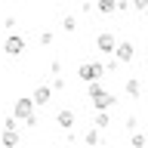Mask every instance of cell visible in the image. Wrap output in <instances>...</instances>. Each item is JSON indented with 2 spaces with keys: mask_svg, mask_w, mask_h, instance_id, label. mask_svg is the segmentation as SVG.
<instances>
[{
  "mask_svg": "<svg viewBox=\"0 0 148 148\" xmlns=\"http://www.w3.org/2000/svg\"><path fill=\"white\" fill-rule=\"evenodd\" d=\"M123 127H127V130H133V133H136V127H139V120L133 117V114H130V117H127V123H123Z\"/></svg>",
  "mask_w": 148,
  "mask_h": 148,
  "instance_id": "obj_21",
  "label": "cell"
},
{
  "mask_svg": "<svg viewBox=\"0 0 148 148\" xmlns=\"http://www.w3.org/2000/svg\"><path fill=\"white\" fill-rule=\"evenodd\" d=\"M92 123H96V130H105L111 123V117H108V111H96V117H92Z\"/></svg>",
  "mask_w": 148,
  "mask_h": 148,
  "instance_id": "obj_13",
  "label": "cell"
},
{
  "mask_svg": "<svg viewBox=\"0 0 148 148\" xmlns=\"http://www.w3.org/2000/svg\"><path fill=\"white\" fill-rule=\"evenodd\" d=\"M123 92H127L130 99H139V96H142V83H139V77H130V80L123 83Z\"/></svg>",
  "mask_w": 148,
  "mask_h": 148,
  "instance_id": "obj_8",
  "label": "cell"
},
{
  "mask_svg": "<svg viewBox=\"0 0 148 148\" xmlns=\"http://www.w3.org/2000/svg\"><path fill=\"white\" fill-rule=\"evenodd\" d=\"M0 142H3V148H16L18 142H22V136H18V133H3Z\"/></svg>",
  "mask_w": 148,
  "mask_h": 148,
  "instance_id": "obj_12",
  "label": "cell"
},
{
  "mask_svg": "<svg viewBox=\"0 0 148 148\" xmlns=\"http://www.w3.org/2000/svg\"><path fill=\"white\" fill-rule=\"evenodd\" d=\"M16 127H18V120L12 117V114H9V117H3V133H18Z\"/></svg>",
  "mask_w": 148,
  "mask_h": 148,
  "instance_id": "obj_17",
  "label": "cell"
},
{
  "mask_svg": "<svg viewBox=\"0 0 148 148\" xmlns=\"http://www.w3.org/2000/svg\"><path fill=\"white\" fill-rule=\"evenodd\" d=\"M53 86H46V83H43V86H37V90H34V96H31V99H34V105H37V108H43V105H49V102H53Z\"/></svg>",
  "mask_w": 148,
  "mask_h": 148,
  "instance_id": "obj_7",
  "label": "cell"
},
{
  "mask_svg": "<svg viewBox=\"0 0 148 148\" xmlns=\"http://www.w3.org/2000/svg\"><path fill=\"white\" fill-rule=\"evenodd\" d=\"M96 12H105V16H108V12H117V3H111V0H102L99 6H96Z\"/></svg>",
  "mask_w": 148,
  "mask_h": 148,
  "instance_id": "obj_16",
  "label": "cell"
},
{
  "mask_svg": "<svg viewBox=\"0 0 148 148\" xmlns=\"http://www.w3.org/2000/svg\"><path fill=\"white\" fill-rule=\"evenodd\" d=\"M25 49H28V43H25V37H18V34H9L6 43H3V53H6L9 59H18Z\"/></svg>",
  "mask_w": 148,
  "mask_h": 148,
  "instance_id": "obj_4",
  "label": "cell"
},
{
  "mask_svg": "<svg viewBox=\"0 0 148 148\" xmlns=\"http://www.w3.org/2000/svg\"><path fill=\"white\" fill-rule=\"evenodd\" d=\"M3 28H9V31H12V28H16V18L6 16V18H3Z\"/></svg>",
  "mask_w": 148,
  "mask_h": 148,
  "instance_id": "obj_24",
  "label": "cell"
},
{
  "mask_svg": "<svg viewBox=\"0 0 148 148\" xmlns=\"http://www.w3.org/2000/svg\"><path fill=\"white\" fill-rule=\"evenodd\" d=\"M102 74H105V65H99V62H86V65H80L77 77H80L86 86H92V83H99V80H102Z\"/></svg>",
  "mask_w": 148,
  "mask_h": 148,
  "instance_id": "obj_1",
  "label": "cell"
},
{
  "mask_svg": "<svg viewBox=\"0 0 148 148\" xmlns=\"http://www.w3.org/2000/svg\"><path fill=\"white\" fill-rule=\"evenodd\" d=\"M133 9H136V12H148V3H145V0H136V3H133Z\"/></svg>",
  "mask_w": 148,
  "mask_h": 148,
  "instance_id": "obj_20",
  "label": "cell"
},
{
  "mask_svg": "<svg viewBox=\"0 0 148 148\" xmlns=\"http://www.w3.org/2000/svg\"><path fill=\"white\" fill-rule=\"evenodd\" d=\"M130 145H133V148H148L145 133H133V136H130Z\"/></svg>",
  "mask_w": 148,
  "mask_h": 148,
  "instance_id": "obj_14",
  "label": "cell"
},
{
  "mask_svg": "<svg viewBox=\"0 0 148 148\" xmlns=\"http://www.w3.org/2000/svg\"><path fill=\"white\" fill-rule=\"evenodd\" d=\"M53 90H65V77H53Z\"/></svg>",
  "mask_w": 148,
  "mask_h": 148,
  "instance_id": "obj_23",
  "label": "cell"
},
{
  "mask_svg": "<svg viewBox=\"0 0 148 148\" xmlns=\"http://www.w3.org/2000/svg\"><path fill=\"white\" fill-rule=\"evenodd\" d=\"M99 142H102V130L90 127V130H86V133H83V145H86V148H96V145H99Z\"/></svg>",
  "mask_w": 148,
  "mask_h": 148,
  "instance_id": "obj_9",
  "label": "cell"
},
{
  "mask_svg": "<svg viewBox=\"0 0 148 148\" xmlns=\"http://www.w3.org/2000/svg\"><path fill=\"white\" fill-rule=\"evenodd\" d=\"M62 31L74 34V31H77V18H74V16H65V18H62Z\"/></svg>",
  "mask_w": 148,
  "mask_h": 148,
  "instance_id": "obj_15",
  "label": "cell"
},
{
  "mask_svg": "<svg viewBox=\"0 0 148 148\" xmlns=\"http://www.w3.org/2000/svg\"><path fill=\"white\" fill-rule=\"evenodd\" d=\"M117 68H120L117 59H108V62H105V71H117Z\"/></svg>",
  "mask_w": 148,
  "mask_h": 148,
  "instance_id": "obj_19",
  "label": "cell"
},
{
  "mask_svg": "<svg viewBox=\"0 0 148 148\" xmlns=\"http://www.w3.org/2000/svg\"><path fill=\"white\" fill-rule=\"evenodd\" d=\"M114 102H117V99H114V92H108V96H102L99 102H92V108H96V111H108Z\"/></svg>",
  "mask_w": 148,
  "mask_h": 148,
  "instance_id": "obj_11",
  "label": "cell"
},
{
  "mask_svg": "<svg viewBox=\"0 0 148 148\" xmlns=\"http://www.w3.org/2000/svg\"><path fill=\"white\" fill-rule=\"evenodd\" d=\"M133 56H136V46H133V40H120V43H117V53H114V59H117V62H133Z\"/></svg>",
  "mask_w": 148,
  "mask_h": 148,
  "instance_id": "obj_6",
  "label": "cell"
},
{
  "mask_svg": "<svg viewBox=\"0 0 148 148\" xmlns=\"http://www.w3.org/2000/svg\"><path fill=\"white\" fill-rule=\"evenodd\" d=\"M34 108H37L34 99H16V105H12V117H16V120H25V123H28V120L34 117Z\"/></svg>",
  "mask_w": 148,
  "mask_h": 148,
  "instance_id": "obj_2",
  "label": "cell"
},
{
  "mask_svg": "<svg viewBox=\"0 0 148 148\" xmlns=\"http://www.w3.org/2000/svg\"><path fill=\"white\" fill-rule=\"evenodd\" d=\"M117 37L111 34V31H102V34H96V49L99 53H105V56H111V53H117Z\"/></svg>",
  "mask_w": 148,
  "mask_h": 148,
  "instance_id": "obj_3",
  "label": "cell"
},
{
  "mask_svg": "<svg viewBox=\"0 0 148 148\" xmlns=\"http://www.w3.org/2000/svg\"><path fill=\"white\" fill-rule=\"evenodd\" d=\"M102 96H108V90H105L102 83H92V86H86V99H90V102H99Z\"/></svg>",
  "mask_w": 148,
  "mask_h": 148,
  "instance_id": "obj_10",
  "label": "cell"
},
{
  "mask_svg": "<svg viewBox=\"0 0 148 148\" xmlns=\"http://www.w3.org/2000/svg\"><path fill=\"white\" fill-rule=\"evenodd\" d=\"M53 40H56V34L49 31V28H46V31H40V46H49Z\"/></svg>",
  "mask_w": 148,
  "mask_h": 148,
  "instance_id": "obj_18",
  "label": "cell"
},
{
  "mask_svg": "<svg viewBox=\"0 0 148 148\" xmlns=\"http://www.w3.org/2000/svg\"><path fill=\"white\" fill-rule=\"evenodd\" d=\"M59 71H62V62H49V74H56V77H59Z\"/></svg>",
  "mask_w": 148,
  "mask_h": 148,
  "instance_id": "obj_22",
  "label": "cell"
},
{
  "mask_svg": "<svg viewBox=\"0 0 148 148\" xmlns=\"http://www.w3.org/2000/svg\"><path fill=\"white\" fill-rule=\"evenodd\" d=\"M74 120H77V117H74V111L71 108H62L59 114H56V127L65 130V133H74Z\"/></svg>",
  "mask_w": 148,
  "mask_h": 148,
  "instance_id": "obj_5",
  "label": "cell"
}]
</instances>
